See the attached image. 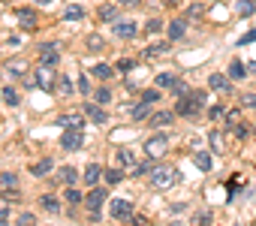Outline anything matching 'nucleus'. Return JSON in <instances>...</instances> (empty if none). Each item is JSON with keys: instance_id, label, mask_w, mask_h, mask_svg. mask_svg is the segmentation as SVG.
I'll return each mask as SVG.
<instances>
[{"instance_id": "nucleus-1", "label": "nucleus", "mask_w": 256, "mask_h": 226, "mask_svg": "<svg viewBox=\"0 0 256 226\" xmlns=\"http://www.w3.org/2000/svg\"><path fill=\"white\" fill-rule=\"evenodd\" d=\"M199 112H202V102H199L193 94L178 96V102H175V115H181V118H196Z\"/></svg>"}, {"instance_id": "nucleus-2", "label": "nucleus", "mask_w": 256, "mask_h": 226, "mask_svg": "<svg viewBox=\"0 0 256 226\" xmlns=\"http://www.w3.org/2000/svg\"><path fill=\"white\" fill-rule=\"evenodd\" d=\"M34 84H36V88H42V90H54V84H58L54 70H52L48 64H40V66L34 70Z\"/></svg>"}, {"instance_id": "nucleus-3", "label": "nucleus", "mask_w": 256, "mask_h": 226, "mask_svg": "<svg viewBox=\"0 0 256 226\" xmlns=\"http://www.w3.org/2000/svg\"><path fill=\"white\" fill-rule=\"evenodd\" d=\"M175 184H178V169H154V175H151L154 190H169Z\"/></svg>"}, {"instance_id": "nucleus-4", "label": "nucleus", "mask_w": 256, "mask_h": 226, "mask_svg": "<svg viewBox=\"0 0 256 226\" xmlns=\"http://www.w3.org/2000/svg\"><path fill=\"white\" fill-rule=\"evenodd\" d=\"M166 148H169V139H166V133H157V136H151V139H145V154L148 157H163L166 154Z\"/></svg>"}, {"instance_id": "nucleus-5", "label": "nucleus", "mask_w": 256, "mask_h": 226, "mask_svg": "<svg viewBox=\"0 0 256 226\" xmlns=\"http://www.w3.org/2000/svg\"><path fill=\"white\" fill-rule=\"evenodd\" d=\"M60 52H64V46H60V42H42V46H40V64L54 66V64L60 60Z\"/></svg>"}, {"instance_id": "nucleus-6", "label": "nucleus", "mask_w": 256, "mask_h": 226, "mask_svg": "<svg viewBox=\"0 0 256 226\" xmlns=\"http://www.w3.org/2000/svg\"><path fill=\"white\" fill-rule=\"evenodd\" d=\"M112 220H133V202L130 199H112Z\"/></svg>"}, {"instance_id": "nucleus-7", "label": "nucleus", "mask_w": 256, "mask_h": 226, "mask_svg": "<svg viewBox=\"0 0 256 226\" xmlns=\"http://www.w3.org/2000/svg\"><path fill=\"white\" fill-rule=\"evenodd\" d=\"M60 145H64V151H82V145H84V133H82V130H64Z\"/></svg>"}, {"instance_id": "nucleus-8", "label": "nucleus", "mask_w": 256, "mask_h": 226, "mask_svg": "<svg viewBox=\"0 0 256 226\" xmlns=\"http://www.w3.org/2000/svg\"><path fill=\"white\" fill-rule=\"evenodd\" d=\"M4 76H6V78H22V76H28V64H24L22 58H10V60L4 64Z\"/></svg>"}, {"instance_id": "nucleus-9", "label": "nucleus", "mask_w": 256, "mask_h": 226, "mask_svg": "<svg viewBox=\"0 0 256 226\" xmlns=\"http://www.w3.org/2000/svg\"><path fill=\"white\" fill-rule=\"evenodd\" d=\"M84 118L88 115H82V112H66V115H60V127L64 130H84Z\"/></svg>"}, {"instance_id": "nucleus-10", "label": "nucleus", "mask_w": 256, "mask_h": 226, "mask_svg": "<svg viewBox=\"0 0 256 226\" xmlns=\"http://www.w3.org/2000/svg\"><path fill=\"white\" fill-rule=\"evenodd\" d=\"M84 115L90 118V124H106L108 121V115H106V108L94 100V102H84Z\"/></svg>"}, {"instance_id": "nucleus-11", "label": "nucleus", "mask_w": 256, "mask_h": 226, "mask_svg": "<svg viewBox=\"0 0 256 226\" xmlns=\"http://www.w3.org/2000/svg\"><path fill=\"white\" fill-rule=\"evenodd\" d=\"M208 88L217 90V94H229V90H232V82H229V76H223V72H211Z\"/></svg>"}, {"instance_id": "nucleus-12", "label": "nucleus", "mask_w": 256, "mask_h": 226, "mask_svg": "<svg viewBox=\"0 0 256 226\" xmlns=\"http://www.w3.org/2000/svg\"><path fill=\"white\" fill-rule=\"evenodd\" d=\"M16 18H18V24H22V30H36V12H34L30 6H24V10H18V12H16Z\"/></svg>"}, {"instance_id": "nucleus-13", "label": "nucleus", "mask_w": 256, "mask_h": 226, "mask_svg": "<svg viewBox=\"0 0 256 226\" xmlns=\"http://www.w3.org/2000/svg\"><path fill=\"white\" fill-rule=\"evenodd\" d=\"M136 22H114V36L118 40H133L136 36Z\"/></svg>"}, {"instance_id": "nucleus-14", "label": "nucleus", "mask_w": 256, "mask_h": 226, "mask_svg": "<svg viewBox=\"0 0 256 226\" xmlns=\"http://www.w3.org/2000/svg\"><path fill=\"white\" fill-rule=\"evenodd\" d=\"M184 34H187V18H172L169 22V40L178 42V40H184Z\"/></svg>"}, {"instance_id": "nucleus-15", "label": "nucleus", "mask_w": 256, "mask_h": 226, "mask_svg": "<svg viewBox=\"0 0 256 226\" xmlns=\"http://www.w3.org/2000/svg\"><path fill=\"white\" fill-rule=\"evenodd\" d=\"M82 178L88 181V187H94V184H96V181L102 178V166H100V163H88V166H84V175H82Z\"/></svg>"}, {"instance_id": "nucleus-16", "label": "nucleus", "mask_w": 256, "mask_h": 226, "mask_svg": "<svg viewBox=\"0 0 256 226\" xmlns=\"http://www.w3.org/2000/svg\"><path fill=\"white\" fill-rule=\"evenodd\" d=\"M175 124V112H157L151 115V127H172Z\"/></svg>"}, {"instance_id": "nucleus-17", "label": "nucleus", "mask_w": 256, "mask_h": 226, "mask_svg": "<svg viewBox=\"0 0 256 226\" xmlns=\"http://www.w3.org/2000/svg\"><path fill=\"white\" fill-rule=\"evenodd\" d=\"M54 178H58V181H60V184H66V187H70V184H76V181H78V172H76V169H72V166H60V169H58V175H54Z\"/></svg>"}, {"instance_id": "nucleus-18", "label": "nucleus", "mask_w": 256, "mask_h": 226, "mask_svg": "<svg viewBox=\"0 0 256 226\" xmlns=\"http://www.w3.org/2000/svg\"><path fill=\"white\" fill-rule=\"evenodd\" d=\"M84 202H88V208H100L106 202V190L102 187H90V193L84 196Z\"/></svg>"}, {"instance_id": "nucleus-19", "label": "nucleus", "mask_w": 256, "mask_h": 226, "mask_svg": "<svg viewBox=\"0 0 256 226\" xmlns=\"http://www.w3.org/2000/svg\"><path fill=\"white\" fill-rule=\"evenodd\" d=\"M193 163H196V169H202V172H211V166H214V160H211L208 151H196V154H193Z\"/></svg>"}, {"instance_id": "nucleus-20", "label": "nucleus", "mask_w": 256, "mask_h": 226, "mask_svg": "<svg viewBox=\"0 0 256 226\" xmlns=\"http://www.w3.org/2000/svg\"><path fill=\"white\" fill-rule=\"evenodd\" d=\"M52 169H54V163H52L48 157H42L40 163H34V166H30V175H36V178H42V175H48Z\"/></svg>"}, {"instance_id": "nucleus-21", "label": "nucleus", "mask_w": 256, "mask_h": 226, "mask_svg": "<svg viewBox=\"0 0 256 226\" xmlns=\"http://www.w3.org/2000/svg\"><path fill=\"white\" fill-rule=\"evenodd\" d=\"M40 205H42L48 214H58V211H60V202H58V196H52V193H42V196H40Z\"/></svg>"}, {"instance_id": "nucleus-22", "label": "nucleus", "mask_w": 256, "mask_h": 226, "mask_svg": "<svg viewBox=\"0 0 256 226\" xmlns=\"http://www.w3.org/2000/svg\"><path fill=\"white\" fill-rule=\"evenodd\" d=\"M96 16H100L102 22H114V18H118V4H102V6L96 10Z\"/></svg>"}, {"instance_id": "nucleus-23", "label": "nucleus", "mask_w": 256, "mask_h": 226, "mask_svg": "<svg viewBox=\"0 0 256 226\" xmlns=\"http://www.w3.org/2000/svg\"><path fill=\"white\" fill-rule=\"evenodd\" d=\"M84 46H88V52H102L106 48V40L100 34H88L84 36Z\"/></svg>"}, {"instance_id": "nucleus-24", "label": "nucleus", "mask_w": 256, "mask_h": 226, "mask_svg": "<svg viewBox=\"0 0 256 226\" xmlns=\"http://www.w3.org/2000/svg\"><path fill=\"white\" fill-rule=\"evenodd\" d=\"M154 82H157V88H160V90H172L178 78H175L172 72H157V78H154Z\"/></svg>"}, {"instance_id": "nucleus-25", "label": "nucleus", "mask_w": 256, "mask_h": 226, "mask_svg": "<svg viewBox=\"0 0 256 226\" xmlns=\"http://www.w3.org/2000/svg\"><path fill=\"white\" fill-rule=\"evenodd\" d=\"M0 100H4V106H18V90L12 84H6L4 90H0Z\"/></svg>"}, {"instance_id": "nucleus-26", "label": "nucleus", "mask_w": 256, "mask_h": 226, "mask_svg": "<svg viewBox=\"0 0 256 226\" xmlns=\"http://www.w3.org/2000/svg\"><path fill=\"white\" fill-rule=\"evenodd\" d=\"M90 76H94V78H102V82H106V78H112L114 72H112V66H108V64H94V66H90Z\"/></svg>"}, {"instance_id": "nucleus-27", "label": "nucleus", "mask_w": 256, "mask_h": 226, "mask_svg": "<svg viewBox=\"0 0 256 226\" xmlns=\"http://www.w3.org/2000/svg\"><path fill=\"white\" fill-rule=\"evenodd\" d=\"M118 163H120V166H136L139 160H136V154H133L130 148H120V151H118Z\"/></svg>"}, {"instance_id": "nucleus-28", "label": "nucleus", "mask_w": 256, "mask_h": 226, "mask_svg": "<svg viewBox=\"0 0 256 226\" xmlns=\"http://www.w3.org/2000/svg\"><path fill=\"white\" fill-rule=\"evenodd\" d=\"M154 169H157V163H154V157L148 160V163H136L133 166V175L139 178V175H154Z\"/></svg>"}, {"instance_id": "nucleus-29", "label": "nucleus", "mask_w": 256, "mask_h": 226, "mask_svg": "<svg viewBox=\"0 0 256 226\" xmlns=\"http://www.w3.org/2000/svg\"><path fill=\"white\" fill-rule=\"evenodd\" d=\"M160 54H169V42H157L145 48V58H160Z\"/></svg>"}, {"instance_id": "nucleus-30", "label": "nucleus", "mask_w": 256, "mask_h": 226, "mask_svg": "<svg viewBox=\"0 0 256 226\" xmlns=\"http://www.w3.org/2000/svg\"><path fill=\"white\" fill-rule=\"evenodd\" d=\"M244 72H247V66L235 58V60L229 64V72H226V76H229V78H244Z\"/></svg>"}, {"instance_id": "nucleus-31", "label": "nucleus", "mask_w": 256, "mask_h": 226, "mask_svg": "<svg viewBox=\"0 0 256 226\" xmlns=\"http://www.w3.org/2000/svg\"><path fill=\"white\" fill-rule=\"evenodd\" d=\"M102 178L114 187V184H120V181H124V172H120L118 166H112V169H106V172H102Z\"/></svg>"}, {"instance_id": "nucleus-32", "label": "nucleus", "mask_w": 256, "mask_h": 226, "mask_svg": "<svg viewBox=\"0 0 256 226\" xmlns=\"http://www.w3.org/2000/svg\"><path fill=\"white\" fill-rule=\"evenodd\" d=\"M208 145H211V151H223V133L220 130H211L208 133Z\"/></svg>"}, {"instance_id": "nucleus-33", "label": "nucleus", "mask_w": 256, "mask_h": 226, "mask_svg": "<svg viewBox=\"0 0 256 226\" xmlns=\"http://www.w3.org/2000/svg\"><path fill=\"white\" fill-rule=\"evenodd\" d=\"M10 187H18V175L4 172V175H0V190H10Z\"/></svg>"}, {"instance_id": "nucleus-34", "label": "nucleus", "mask_w": 256, "mask_h": 226, "mask_svg": "<svg viewBox=\"0 0 256 226\" xmlns=\"http://www.w3.org/2000/svg\"><path fill=\"white\" fill-rule=\"evenodd\" d=\"M235 6H238V16H244V18H247V16H253V10H256L253 0H238Z\"/></svg>"}, {"instance_id": "nucleus-35", "label": "nucleus", "mask_w": 256, "mask_h": 226, "mask_svg": "<svg viewBox=\"0 0 256 226\" xmlns=\"http://www.w3.org/2000/svg\"><path fill=\"white\" fill-rule=\"evenodd\" d=\"M64 18H66V22H78V18H84V10H82V6H70V10L64 12Z\"/></svg>"}, {"instance_id": "nucleus-36", "label": "nucleus", "mask_w": 256, "mask_h": 226, "mask_svg": "<svg viewBox=\"0 0 256 226\" xmlns=\"http://www.w3.org/2000/svg\"><path fill=\"white\" fill-rule=\"evenodd\" d=\"M145 34H151V36H157V34H163V22H160V18H151V22L145 24Z\"/></svg>"}, {"instance_id": "nucleus-37", "label": "nucleus", "mask_w": 256, "mask_h": 226, "mask_svg": "<svg viewBox=\"0 0 256 226\" xmlns=\"http://www.w3.org/2000/svg\"><path fill=\"white\" fill-rule=\"evenodd\" d=\"M54 88H58V94H60V96H70V94H72V82H70V78H58V84H54Z\"/></svg>"}, {"instance_id": "nucleus-38", "label": "nucleus", "mask_w": 256, "mask_h": 226, "mask_svg": "<svg viewBox=\"0 0 256 226\" xmlns=\"http://www.w3.org/2000/svg\"><path fill=\"white\" fill-rule=\"evenodd\" d=\"M94 100H96L100 106H106V102H112V90H108V88H100V90L94 94Z\"/></svg>"}, {"instance_id": "nucleus-39", "label": "nucleus", "mask_w": 256, "mask_h": 226, "mask_svg": "<svg viewBox=\"0 0 256 226\" xmlns=\"http://www.w3.org/2000/svg\"><path fill=\"white\" fill-rule=\"evenodd\" d=\"M157 100H160V88H151V90H142V102H148V106H151V102H157Z\"/></svg>"}, {"instance_id": "nucleus-40", "label": "nucleus", "mask_w": 256, "mask_h": 226, "mask_svg": "<svg viewBox=\"0 0 256 226\" xmlns=\"http://www.w3.org/2000/svg\"><path fill=\"white\" fill-rule=\"evenodd\" d=\"M64 199H66L70 205H78V202H82V193H78V190H76V187L70 184V187H66V196H64Z\"/></svg>"}, {"instance_id": "nucleus-41", "label": "nucleus", "mask_w": 256, "mask_h": 226, "mask_svg": "<svg viewBox=\"0 0 256 226\" xmlns=\"http://www.w3.org/2000/svg\"><path fill=\"white\" fill-rule=\"evenodd\" d=\"M193 223H199V226L214 223V214H211V211H199V214H193Z\"/></svg>"}, {"instance_id": "nucleus-42", "label": "nucleus", "mask_w": 256, "mask_h": 226, "mask_svg": "<svg viewBox=\"0 0 256 226\" xmlns=\"http://www.w3.org/2000/svg\"><path fill=\"white\" fill-rule=\"evenodd\" d=\"M148 115H151V112H148V102H142V106L133 108V118H136V121H145Z\"/></svg>"}, {"instance_id": "nucleus-43", "label": "nucleus", "mask_w": 256, "mask_h": 226, "mask_svg": "<svg viewBox=\"0 0 256 226\" xmlns=\"http://www.w3.org/2000/svg\"><path fill=\"white\" fill-rule=\"evenodd\" d=\"M229 133H232L235 139H247V124H241V121H238L235 127H229Z\"/></svg>"}, {"instance_id": "nucleus-44", "label": "nucleus", "mask_w": 256, "mask_h": 226, "mask_svg": "<svg viewBox=\"0 0 256 226\" xmlns=\"http://www.w3.org/2000/svg\"><path fill=\"white\" fill-rule=\"evenodd\" d=\"M4 199L6 202H22V190L18 187H10V190H4Z\"/></svg>"}, {"instance_id": "nucleus-45", "label": "nucleus", "mask_w": 256, "mask_h": 226, "mask_svg": "<svg viewBox=\"0 0 256 226\" xmlns=\"http://www.w3.org/2000/svg\"><path fill=\"white\" fill-rule=\"evenodd\" d=\"M238 121H241V115H238V108H229V112H226V127H235Z\"/></svg>"}, {"instance_id": "nucleus-46", "label": "nucleus", "mask_w": 256, "mask_h": 226, "mask_svg": "<svg viewBox=\"0 0 256 226\" xmlns=\"http://www.w3.org/2000/svg\"><path fill=\"white\" fill-rule=\"evenodd\" d=\"M202 16H205V10H202L199 4H193V6L187 10V18H202Z\"/></svg>"}, {"instance_id": "nucleus-47", "label": "nucleus", "mask_w": 256, "mask_h": 226, "mask_svg": "<svg viewBox=\"0 0 256 226\" xmlns=\"http://www.w3.org/2000/svg\"><path fill=\"white\" fill-rule=\"evenodd\" d=\"M241 106L244 108H256V94H244L241 96Z\"/></svg>"}, {"instance_id": "nucleus-48", "label": "nucleus", "mask_w": 256, "mask_h": 226, "mask_svg": "<svg viewBox=\"0 0 256 226\" xmlns=\"http://www.w3.org/2000/svg\"><path fill=\"white\" fill-rule=\"evenodd\" d=\"M223 115H226L223 106H211V108H208V118H211V121H214V118H223Z\"/></svg>"}, {"instance_id": "nucleus-49", "label": "nucleus", "mask_w": 256, "mask_h": 226, "mask_svg": "<svg viewBox=\"0 0 256 226\" xmlns=\"http://www.w3.org/2000/svg\"><path fill=\"white\" fill-rule=\"evenodd\" d=\"M172 94H175V96H184V94H190V88H187L184 82H175V88H172Z\"/></svg>"}, {"instance_id": "nucleus-50", "label": "nucleus", "mask_w": 256, "mask_h": 226, "mask_svg": "<svg viewBox=\"0 0 256 226\" xmlns=\"http://www.w3.org/2000/svg\"><path fill=\"white\" fill-rule=\"evenodd\" d=\"M18 223H24V226H34V223H36V217H34L30 211H24V214H18Z\"/></svg>"}, {"instance_id": "nucleus-51", "label": "nucleus", "mask_w": 256, "mask_h": 226, "mask_svg": "<svg viewBox=\"0 0 256 226\" xmlns=\"http://www.w3.org/2000/svg\"><path fill=\"white\" fill-rule=\"evenodd\" d=\"M250 42H256V30H247V34L238 40V46H250Z\"/></svg>"}, {"instance_id": "nucleus-52", "label": "nucleus", "mask_w": 256, "mask_h": 226, "mask_svg": "<svg viewBox=\"0 0 256 226\" xmlns=\"http://www.w3.org/2000/svg\"><path fill=\"white\" fill-rule=\"evenodd\" d=\"M118 70H120V72H130V70H133V60H130V58H120V60H118Z\"/></svg>"}, {"instance_id": "nucleus-53", "label": "nucleus", "mask_w": 256, "mask_h": 226, "mask_svg": "<svg viewBox=\"0 0 256 226\" xmlns=\"http://www.w3.org/2000/svg\"><path fill=\"white\" fill-rule=\"evenodd\" d=\"M10 205H12V202H6L4 196H0V217H10Z\"/></svg>"}, {"instance_id": "nucleus-54", "label": "nucleus", "mask_w": 256, "mask_h": 226, "mask_svg": "<svg viewBox=\"0 0 256 226\" xmlns=\"http://www.w3.org/2000/svg\"><path fill=\"white\" fill-rule=\"evenodd\" d=\"M118 6H142V0H114Z\"/></svg>"}, {"instance_id": "nucleus-55", "label": "nucleus", "mask_w": 256, "mask_h": 226, "mask_svg": "<svg viewBox=\"0 0 256 226\" xmlns=\"http://www.w3.org/2000/svg\"><path fill=\"white\" fill-rule=\"evenodd\" d=\"M78 90H82V94H90V84H88V78H84V76L78 78Z\"/></svg>"}, {"instance_id": "nucleus-56", "label": "nucleus", "mask_w": 256, "mask_h": 226, "mask_svg": "<svg viewBox=\"0 0 256 226\" xmlns=\"http://www.w3.org/2000/svg\"><path fill=\"white\" fill-rule=\"evenodd\" d=\"M190 94H193V96H196V100H199V102H202V106H205V102H208V94H205V90H190Z\"/></svg>"}, {"instance_id": "nucleus-57", "label": "nucleus", "mask_w": 256, "mask_h": 226, "mask_svg": "<svg viewBox=\"0 0 256 226\" xmlns=\"http://www.w3.org/2000/svg\"><path fill=\"white\" fill-rule=\"evenodd\" d=\"M160 4H163L166 10H172V6H178V0H160Z\"/></svg>"}, {"instance_id": "nucleus-58", "label": "nucleus", "mask_w": 256, "mask_h": 226, "mask_svg": "<svg viewBox=\"0 0 256 226\" xmlns=\"http://www.w3.org/2000/svg\"><path fill=\"white\" fill-rule=\"evenodd\" d=\"M34 4H40V6H42V4H54V0H34Z\"/></svg>"}, {"instance_id": "nucleus-59", "label": "nucleus", "mask_w": 256, "mask_h": 226, "mask_svg": "<svg viewBox=\"0 0 256 226\" xmlns=\"http://www.w3.org/2000/svg\"><path fill=\"white\" fill-rule=\"evenodd\" d=\"M0 226H6V217H0Z\"/></svg>"}, {"instance_id": "nucleus-60", "label": "nucleus", "mask_w": 256, "mask_h": 226, "mask_svg": "<svg viewBox=\"0 0 256 226\" xmlns=\"http://www.w3.org/2000/svg\"><path fill=\"white\" fill-rule=\"evenodd\" d=\"M250 70H253V72H256V60H253V64H250Z\"/></svg>"}, {"instance_id": "nucleus-61", "label": "nucleus", "mask_w": 256, "mask_h": 226, "mask_svg": "<svg viewBox=\"0 0 256 226\" xmlns=\"http://www.w3.org/2000/svg\"><path fill=\"white\" fill-rule=\"evenodd\" d=\"M253 130H256V124H253Z\"/></svg>"}, {"instance_id": "nucleus-62", "label": "nucleus", "mask_w": 256, "mask_h": 226, "mask_svg": "<svg viewBox=\"0 0 256 226\" xmlns=\"http://www.w3.org/2000/svg\"><path fill=\"white\" fill-rule=\"evenodd\" d=\"M253 4H256V0H253Z\"/></svg>"}]
</instances>
